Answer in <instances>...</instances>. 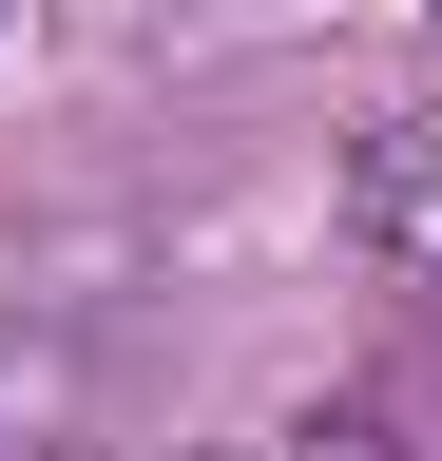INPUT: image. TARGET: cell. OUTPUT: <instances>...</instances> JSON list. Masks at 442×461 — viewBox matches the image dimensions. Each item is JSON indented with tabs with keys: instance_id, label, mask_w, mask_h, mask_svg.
<instances>
[{
	"instance_id": "obj_1",
	"label": "cell",
	"mask_w": 442,
	"mask_h": 461,
	"mask_svg": "<svg viewBox=\"0 0 442 461\" xmlns=\"http://www.w3.org/2000/svg\"><path fill=\"white\" fill-rule=\"evenodd\" d=\"M347 230H365L404 288H442V115H384V135H365V173H347Z\"/></svg>"
},
{
	"instance_id": "obj_2",
	"label": "cell",
	"mask_w": 442,
	"mask_h": 461,
	"mask_svg": "<svg viewBox=\"0 0 442 461\" xmlns=\"http://www.w3.org/2000/svg\"><path fill=\"white\" fill-rule=\"evenodd\" d=\"M289 461H442V423H404V403H327Z\"/></svg>"
}]
</instances>
